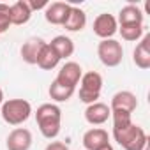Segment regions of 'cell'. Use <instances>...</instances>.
<instances>
[{
	"mask_svg": "<svg viewBox=\"0 0 150 150\" xmlns=\"http://www.w3.org/2000/svg\"><path fill=\"white\" fill-rule=\"evenodd\" d=\"M58 62H60V57H58L57 51L46 42L44 48L41 50V55H39L37 65H39L41 69H44V71H51V69H55V67L58 65Z\"/></svg>",
	"mask_w": 150,
	"mask_h": 150,
	"instance_id": "cell-19",
	"label": "cell"
},
{
	"mask_svg": "<svg viewBox=\"0 0 150 150\" xmlns=\"http://www.w3.org/2000/svg\"><path fill=\"white\" fill-rule=\"evenodd\" d=\"M7 150H30L32 132L25 127H16L7 136Z\"/></svg>",
	"mask_w": 150,
	"mask_h": 150,
	"instance_id": "cell-8",
	"label": "cell"
},
{
	"mask_svg": "<svg viewBox=\"0 0 150 150\" xmlns=\"http://www.w3.org/2000/svg\"><path fill=\"white\" fill-rule=\"evenodd\" d=\"M11 27V18H9V6L0 4V35L6 34Z\"/></svg>",
	"mask_w": 150,
	"mask_h": 150,
	"instance_id": "cell-23",
	"label": "cell"
},
{
	"mask_svg": "<svg viewBox=\"0 0 150 150\" xmlns=\"http://www.w3.org/2000/svg\"><path fill=\"white\" fill-rule=\"evenodd\" d=\"M2 103H4V90L0 88V104H2Z\"/></svg>",
	"mask_w": 150,
	"mask_h": 150,
	"instance_id": "cell-26",
	"label": "cell"
},
{
	"mask_svg": "<svg viewBox=\"0 0 150 150\" xmlns=\"http://www.w3.org/2000/svg\"><path fill=\"white\" fill-rule=\"evenodd\" d=\"M110 117H111L110 106L104 103H99V101L94 104H88L85 110V120L92 125H103L104 122H108Z\"/></svg>",
	"mask_w": 150,
	"mask_h": 150,
	"instance_id": "cell-9",
	"label": "cell"
},
{
	"mask_svg": "<svg viewBox=\"0 0 150 150\" xmlns=\"http://www.w3.org/2000/svg\"><path fill=\"white\" fill-rule=\"evenodd\" d=\"M132 60L139 69L150 67V35H143V39L138 42V46L132 51Z\"/></svg>",
	"mask_w": 150,
	"mask_h": 150,
	"instance_id": "cell-14",
	"label": "cell"
},
{
	"mask_svg": "<svg viewBox=\"0 0 150 150\" xmlns=\"http://www.w3.org/2000/svg\"><path fill=\"white\" fill-rule=\"evenodd\" d=\"M81 76H83V69H81L80 64H76V62H65L60 67L55 81L60 83V85H64V87H69V88L76 90V85L80 83Z\"/></svg>",
	"mask_w": 150,
	"mask_h": 150,
	"instance_id": "cell-6",
	"label": "cell"
},
{
	"mask_svg": "<svg viewBox=\"0 0 150 150\" xmlns=\"http://www.w3.org/2000/svg\"><path fill=\"white\" fill-rule=\"evenodd\" d=\"M117 23L120 27H124V25H143V11L134 4H129V6L120 9Z\"/></svg>",
	"mask_w": 150,
	"mask_h": 150,
	"instance_id": "cell-16",
	"label": "cell"
},
{
	"mask_svg": "<svg viewBox=\"0 0 150 150\" xmlns=\"http://www.w3.org/2000/svg\"><path fill=\"white\" fill-rule=\"evenodd\" d=\"M106 143H110V136L101 127L88 129L83 134V146H85V150H97V148H101Z\"/></svg>",
	"mask_w": 150,
	"mask_h": 150,
	"instance_id": "cell-13",
	"label": "cell"
},
{
	"mask_svg": "<svg viewBox=\"0 0 150 150\" xmlns=\"http://www.w3.org/2000/svg\"><path fill=\"white\" fill-rule=\"evenodd\" d=\"M117 32H118V23H117V18L113 14L103 13L94 20V34L97 37H101L103 41L104 39H113V35Z\"/></svg>",
	"mask_w": 150,
	"mask_h": 150,
	"instance_id": "cell-7",
	"label": "cell"
},
{
	"mask_svg": "<svg viewBox=\"0 0 150 150\" xmlns=\"http://www.w3.org/2000/svg\"><path fill=\"white\" fill-rule=\"evenodd\" d=\"M80 101L85 104H94L97 103L101 90H103V76L96 71L85 72L80 80Z\"/></svg>",
	"mask_w": 150,
	"mask_h": 150,
	"instance_id": "cell-4",
	"label": "cell"
},
{
	"mask_svg": "<svg viewBox=\"0 0 150 150\" xmlns=\"http://www.w3.org/2000/svg\"><path fill=\"white\" fill-rule=\"evenodd\" d=\"M46 41H42L41 37H30L28 41L23 42L20 53H21V58L23 62L30 64V65H35L37 60H39V55H41V50L44 48Z\"/></svg>",
	"mask_w": 150,
	"mask_h": 150,
	"instance_id": "cell-11",
	"label": "cell"
},
{
	"mask_svg": "<svg viewBox=\"0 0 150 150\" xmlns=\"http://www.w3.org/2000/svg\"><path fill=\"white\" fill-rule=\"evenodd\" d=\"M9 18L11 25H25L32 18V11L28 7V2L25 0H18L13 6H9Z\"/></svg>",
	"mask_w": 150,
	"mask_h": 150,
	"instance_id": "cell-15",
	"label": "cell"
},
{
	"mask_svg": "<svg viewBox=\"0 0 150 150\" xmlns=\"http://www.w3.org/2000/svg\"><path fill=\"white\" fill-rule=\"evenodd\" d=\"M85 25H87V14H85V11L80 9V7L71 6L69 16H67V20H65V23L62 27L65 30H69V32H80V30L85 28Z\"/></svg>",
	"mask_w": 150,
	"mask_h": 150,
	"instance_id": "cell-17",
	"label": "cell"
},
{
	"mask_svg": "<svg viewBox=\"0 0 150 150\" xmlns=\"http://www.w3.org/2000/svg\"><path fill=\"white\" fill-rule=\"evenodd\" d=\"M69 11H71V4L53 2V4H48V7L44 11V18L51 25H64L67 16H69Z\"/></svg>",
	"mask_w": 150,
	"mask_h": 150,
	"instance_id": "cell-10",
	"label": "cell"
},
{
	"mask_svg": "<svg viewBox=\"0 0 150 150\" xmlns=\"http://www.w3.org/2000/svg\"><path fill=\"white\" fill-rule=\"evenodd\" d=\"M138 108V99L132 92L129 90H120L117 92L113 97H111V103H110V110H122V111H127V113H132L134 110Z\"/></svg>",
	"mask_w": 150,
	"mask_h": 150,
	"instance_id": "cell-12",
	"label": "cell"
},
{
	"mask_svg": "<svg viewBox=\"0 0 150 150\" xmlns=\"http://www.w3.org/2000/svg\"><path fill=\"white\" fill-rule=\"evenodd\" d=\"M111 118H113V129H122L132 124L131 113L122 111V110H111Z\"/></svg>",
	"mask_w": 150,
	"mask_h": 150,
	"instance_id": "cell-22",
	"label": "cell"
},
{
	"mask_svg": "<svg viewBox=\"0 0 150 150\" xmlns=\"http://www.w3.org/2000/svg\"><path fill=\"white\" fill-rule=\"evenodd\" d=\"M97 57L106 67H117L122 64L124 58V48L115 39H104L97 46Z\"/></svg>",
	"mask_w": 150,
	"mask_h": 150,
	"instance_id": "cell-5",
	"label": "cell"
},
{
	"mask_svg": "<svg viewBox=\"0 0 150 150\" xmlns=\"http://www.w3.org/2000/svg\"><path fill=\"white\" fill-rule=\"evenodd\" d=\"M97 150H113V146L110 145V143H106V145H103L101 148H97Z\"/></svg>",
	"mask_w": 150,
	"mask_h": 150,
	"instance_id": "cell-25",
	"label": "cell"
},
{
	"mask_svg": "<svg viewBox=\"0 0 150 150\" xmlns=\"http://www.w3.org/2000/svg\"><path fill=\"white\" fill-rule=\"evenodd\" d=\"M44 150H69V146L65 143H62V141H51V143L46 145Z\"/></svg>",
	"mask_w": 150,
	"mask_h": 150,
	"instance_id": "cell-24",
	"label": "cell"
},
{
	"mask_svg": "<svg viewBox=\"0 0 150 150\" xmlns=\"http://www.w3.org/2000/svg\"><path fill=\"white\" fill-rule=\"evenodd\" d=\"M141 150H148V143H146V145H145V146H143Z\"/></svg>",
	"mask_w": 150,
	"mask_h": 150,
	"instance_id": "cell-27",
	"label": "cell"
},
{
	"mask_svg": "<svg viewBox=\"0 0 150 150\" xmlns=\"http://www.w3.org/2000/svg\"><path fill=\"white\" fill-rule=\"evenodd\" d=\"M113 138L124 150H141L150 141L143 127L136 124H131L122 129H113Z\"/></svg>",
	"mask_w": 150,
	"mask_h": 150,
	"instance_id": "cell-2",
	"label": "cell"
},
{
	"mask_svg": "<svg viewBox=\"0 0 150 150\" xmlns=\"http://www.w3.org/2000/svg\"><path fill=\"white\" fill-rule=\"evenodd\" d=\"M35 122L39 125V131L44 138L53 139L60 132V124H62V110L57 104L46 103L41 104L35 111Z\"/></svg>",
	"mask_w": 150,
	"mask_h": 150,
	"instance_id": "cell-1",
	"label": "cell"
},
{
	"mask_svg": "<svg viewBox=\"0 0 150 150\" xmlns=\"http://www.w3.org/2000/svg\"><path fill=\"white\" fill-rule=\"evenodd\" d=\"M118 32H120L124 41L134 42V41H139L143 37L145 28H143V25H124V27L118 28Z\"/></svg>",
	"mask_w": 150,
	"mask_h": 150,
	"instance_id": "cell-21",
	"label": "cell"
},
{
	"mask_svg": "<svg viewBox=\"0 0 150 150\" xmlns=\"http://www.w3.org/2000/svg\"><path fill=\"white\" fill-rule=\"evenodd\" d=\"M48 94H50V97H51L55 103H65V101H69V99L72 97L74 88H69V87H64V85H60V83H57V81H51Z\"/></svg>",
	"mask_w": 150,
	"mask_h": 150,
	"instance_id": "cell-20",
	"label": "cell"
},
{
	"mask_svg": "<svg viewBox=\"0 0 150 150\" xmlns=\"http://www.w3.org/2000/svg\"><path fill=\"white\" fill-rule=\"evenodd\" d=\"M48 44L57 51V55L60 57V60H62V58H69V57L74 53V42H72V39L67 37V35H57V37H53L51 42H48Z\"/></svg>",
	"mask_w": 150,
	"mask_h": 150,
	"instance_id": "cell-18",
	"label": "cell"
},
{
	"mask_svg": "<svg viewBox=\"0 0 150 150\" xmlns=\"http://www.w3.org/2000/svg\"><path fill=\"white\" fill-rule=\"evenodd\" d=\"M0 115L9 125H21L32 115V104L25 99H9L2 103Z\"/></svg>",
	"mask_w": 150,
	"mask_h": 150,
	"instance_id": "cell-3",
	"label": "cell"
}]
</instances>
